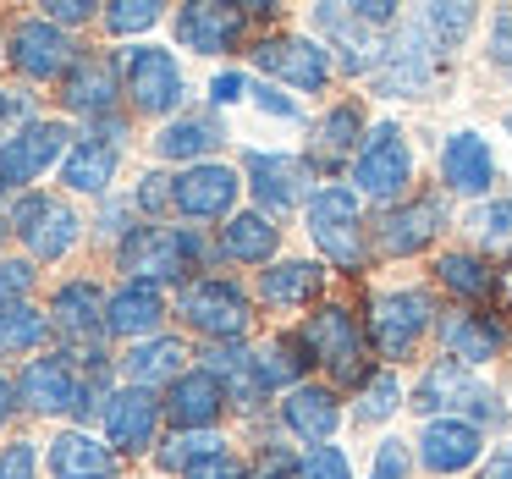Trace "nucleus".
I'll use <instances>...</instances> for the list:
<instances>
[{"label":"nucleus","instance_id":"f257e3e1","mask_svg":"<svg viewBox=\"0 0 512 479\" xmlns=\"http://www.w3.org/2000/svg\"><path fill=\"white\" fill-rule=\"evenodd\" d=\"M215 254V243L199 226H133V232L116 243V270L122 281H149V287H166V281H193V270H204Z\"/></svg>","mask_w":512,"mask_h":479},{"label":"nucleus","instance_id":"f03ea898","mask_svg":"<svg viewBox=\"0 0 512 479\" xmlns=\"http://www.w3.org/2000/svg\"><path fill=\"white\" fill-rule=\"evenodd\" d=\"M408 408L424 419H468L479 430H501L507 424V402L496 386L479 380V369L457 364V358H435L419 375V386L408 391Z\"/></svg>","mask_w":512,"mask_h":479},{"label":"nucleus","instance_id":"7ed1b4c3","mask_svg":"<svg viewBox=\"0 0 512 479\" xmlns=\"http://www.w3.org/2000/svg\"><path fill=\"white\" fill-rule=\"evenodd\" d=\"M298 336H303V347H309L314 369H325L336 391L342 386L364 391L369 386V375H375V364H369V358H375L369 353V325L358 320L347 303H320V309L298 325Z\"/></svg>","mask_w":512,"mask_h":479},{"label":"nucleus","instance_id":"20e7f679","mask_svg":"<svg viewBox=\"0 0 512 479\" xmlns=\"http://www.w3.org/2000/svg\"><path fill=\"white\" fill-rule=\"evenodd\" d=\"M309 243L320 248V259L342 276H364L369 270V226H364V199L347 182H325L303 210Z\"/></svg>","mask_w":512,"mask_h":479},{"label":"nucleus","instance_id":"39448f33","mask_svg":"<svg viewBox=\"0 0 512 479\" xmlns=\"http://www.w3.org/2000/svg\"><path fill=\"white\" fill-rule=\"evenodd\" d=\"M364 325H369V353L380 364H408L424 336L441 325V309H435L430 287H386L369 298Z\"/></svg>","mask_w":512,"mask_h":479},{"label":"nucleus","instance_id":"423d86ee","mask_svg":"<svg viewBox=\"0 0 512 479\" xmlns=\"http://www.w3.org/2000/svg\"><path fill=\"white\" fill-rule=\"evenodd\" d=\"M446 56L435 50V39L419 28V17H402L386 39V56H380V72L369 78V89L380 100H430V89L441 83Z\"/></svg>","mask_w":512,"mask_h":479},{"label":"nucleus","instance_id":"0eeeda50","mask_svg":"<svg viewBox=\"0 0 512 479\" xmlns=\"http://www.w3.org/2000/svg\"><path fill=\"white\" fill-rule=\"evenodd\" d=\"M413 144L408 133H402L397 122H375L364 138V149H358L353 160V193L369 204H380V210H391V204L413 199Z\"/></svg>","mask_w":512,"mask_h":479},{"label":"nucleus","instance_id":"6e6552de","mask_svg":"<svg viewBox=\"0 0 512 479\" xmlns=\"http://www.w3.org/2000/svg\"><path fill=\"white\" fill-rule=\"evenodd\" d=\"M116 61H122V94H127V105H133L138 116H166V122H177L182 100H188V78H182L177 56H171L166 45L138 39V45H127Z\"/></svg>","mask_w":512,"mask_h":479},{"label":"nucleus","instance_id":"1a4fd4ad","mask_svg":"<svg viewBox=\"0 0 512 479\" xmlns=\"http://www.w3.org/2000/svg\"><path fill=\"white\" fill-rule=\"evenodd\" d=\"M177 314L204 342H243L254 331V303L232 276H193L177 292Z\"/></svg>","mask_w":512,"mask_h":479},{"label":"nucleus","instance_id":"9d476101","mask_svg":"<svg viewBox=\"0 0 512 479\" xmlns=\"http://www.w3.org/2000/svg\"><path fill=\"white\" fill-rule=\"evenodd\" d=\"M6 226L17 232V243L28 248L34 265H56L78 248L83 237V215L72 210L61 193H23V199L6 210Z\"/></svg>","mask_w":512,"mask_h":479},{"label":"nucleus","instance_id":"9b49d317","mask_svg":"<svg viewBox=\"0 0 512 479\" xmlns=\"http://www.w3.org/2000/svg\"><path fill=\"white\" fill-rule=\"evenodd\" d=\"M446 226H452V204H446L441 188H430V193H413V199L380 210L375 226H369V237H375V254L413 259V254H424V248L441 243Z\"/></svg>","mask_w":512,"mask_h":479},{"label":"nucleus","instance_id":"f8f14e48","mask_svg":"<svg viewBox=\"0 0 512 479\" xmlns=\"http://www.w3.org/2000/svg\"><path fill=\"white\" fill-rule=\"evenodd\" d=\"M243 188L254 193V210H265L270 221L292 210H309L314 188V166L303 155H281V149H248L243 155Z\"/></svg>","mask_w":512,"mask_h":479},{"label":"nucleus","instance_id":"ddd939ff","mask_svg":"<svg viewBox=\"0 0 512 479\" xmlns=\"http://www.w3.org/2000/svg\"><path fill=\"white\" fill-rule=\"evenodd\" d=\"M72 127L61 116H34L28 127H17L6 144H0V188L6 193H34V182L45 177L50 166L72 155Z\"/></svg>","mask_w":512,"mask_h":479},{"label":"nucleus","instance_id":"4468645a","mask_svg":"<svg viewBox=\"0 0 512 479\" xmlns=\"http://www.w3.org/2000/svg\"><path fill=\"white\" fill-rule=\"evenodd\" d=\"M314 39L331 50L336 72L347 78H375L380 72V56H386V28H375L358 6H314Z\"/></svg>","mask_w":512,"mask_h":479},{"label":"nucleus","instance_id":"2eb2a0df","mask_svg":"<svg viewBox=\"0 0 512 479\" xmlns=\"http://www.w3.org/2000/svg\"><path fill=\"white\" fill-rule=\"evenodd\" d=\"M254 67L265 72V83H287L298 94H325L336 61L314 34H259L254 39Z\"/></svg>","mask_w":512,"mask_h":479},{"label":"nucleus","instance_id":"dca6fc26","mask_svg":"<svg viewBox=\"0 0 512 479\" xmlns=\"http://www.w3.org/2000/svg\"><path fill=\"white\" fill-rule=\"evenodd\" d=\"M83 61L78 39L67 28H56L50 17H23L12 28V67L28 83H67V72Z\"/></svg>","mask_w":512,"mask_h":479},{"label":"nucleus","instance_id":"f3484780","mask_svg":"<svg viewBox=\"0 0 512 479\" xmlns=\"http://www.w3.org/2000/svg\"><path fill=\"white\" fill-rule=\"evenodd\" d=\"M435 336H441V353L457 358V364H468V369L496 364L512 347V325H507V314H496V309H452V314H441Z\"/></svg>","mask_w":512,"mask_h":479},{"label":"nucleus","instance_id":"a211bd4d","mask_svg":"<svg viewBox=\"0 0 512 479\" xmlns=\"http://www.w3.org/2000/svg\"><path fill=\"white\" fill-rule=\"evenodd\" d=\"M237 193H243V171L226 166V160H204V166L177 171L171 215H182V221H232Z\"/></svg>","mask_w":512,"mask_h":479},{"label":"nucleus","instance_id":"6ab92c4d","mask_svg":"<svg viewBox=\"0 0 512 479\" xmlns=\"http://www.w3.org/2000/svg\"><path fill=\"white\" fill-rule=\"evenodd\" d=\"M413 463L435 479H457L474 463H485V430L468 419H424L419 441H413Z\"/></svg>","mask_w":512,"mask_h":479},{"label":"nucleus","instance_id":"aec40b11","mask_svg":"<svg viewBox=\"0 0 512 479\" xmlns=\"http://www.w3.org/2000/svg\"><path fill=\"white\" fill-rule=\"evenodd\" d=\"M160 413H166V397H155V391L144 386H116L111 397H105V441H111L116 457H138L155 446L160 435Z\"/></svg>","mask_w":512,"mask_h":479},{"label":"nucleus","instance_id":"412c9836","mask_svg":"<svg viewBox=\"0 0 512 479\" xmlns=\"http://www.w3.org/2000/svg\"><path fill=\"white\" fill-rule=\"evenodd\" d=\"M496 149L485 144V133H474V127H457V133L441 138V193H452V199H490V188H496Z\"/></svg>","mask_w":512,"mask_h":479},{"label":"nucleus","instance_id":"4be33fe9","mask_svg":"<svg viewBox=\"0 0 512 479\" xmlns=\"http://www.w3.org/2000/svg\"><path fill=\"white\" fill-rule=\"evenodd\" d=\"M105 298H111V292H100V281H89V276H72V281H61V287L50 292V325H56V336L67 342V353L100 347Z\"/></svg>","mask_w":512,"mask_h":479},{"label":"nucleus","instance_id":"5701e85b","mask_svg":"<svg viewBox=\"0 0 512 479\" xmlns=\"http://www.w3.org/2000/svg\"><path fill=\"white\" fill-rule=\"evenodd\" d=\"M364 138H369L364 105H358V100H336L331 111H320V122L309 127V149H303V160H309L314 171H325V177H336L342 166L353 171Z\"/></svg>","mask_w":512,"mask_h":479},{"label":"nucleus","instance_id":"b1692460","mask_svg":"<svg viewBox=\"0 0 512 479\" xmlns=\"http://www.w3.org/2000/svg\"><path fill=\"white\" fill-rule=\"evenodd\" d=\"M122 61L116 56H83L78 67L67 72V83H61V111L83 116V122H105V116H122L116 105H122Z\"/></svg>","mask_w":512,"mask_h":479},{"label":"nucleus","instance_id":"393cba45","mask_svg":"<svg viewBox=\"0 0 512 479\" xmlns=\"http://www.w3.org/2000/svg\"><path fill=\"white\" fill-rule=\"evenodd\" d=\"M276 419H281V430H287L292 441L325 446L336 430H342L347 408H342V391H336V386H320V380H309V386L287 391V397L276 402Z\"/></svg>","mask_w":512,"mask_h":479},{"label":"nucleus","instance_id":"a878e982","mask_svg":"<svg viewBox=\"0 0 512 479\" xmlns=\"http://www.w3.org/2000/svg\"><path fill=\"white\" fill-rule=\"evenodd\" d=\"M177 45L199 50V56H226L248 39V6H215V0H199V6H182L177 12Z\"/></svg>","mask_w":512,"mask_h":479},{"label":"nucleus","instance_id":"bb28decb","mask_svg":"<svg viewBox=\"0 0 512 479\" xmlns=\"http://www.w3.org/2000/svg\"><path fill=\"white\" fill-rule=\"evenodd\" d=\"M166 292L149 287V281H122V287L105 298V336L111 342H149V336H166Z\"/></svg>","mask_w":512,"mask_h":479},{"label":"nucleus","instance_id":"cd10ccee","mask_svg":"<svg viewBox=\"0 0 512 479\" xmlns=\"http://www.w3.org/2000/svg\"><path fill=\"white\" fill-rule=\"evenodd\" d=\"M188 369H193V353L182 336H149V342H133L116 358L122 386H144V391H171Z\"/></svg>","mask_w":512,"mask_h":479},{"label":"nucleus","instance_id":"c85d7f7f","mask_svg":"<svg viewBox=\"0 0 512 479\" xmlns=\"http://www.w3.org/2000/svg\"><path fill=\"white\" fill-rule=\"evenodd\" d=\"M199 369H210L215 380L226 386V402H232V413H243V419H254L259 408H265V380H259V364H254V347L243 342H210L199 353Z\"/></svg>","mask_w":512,"mask_h":479},{"label":"nucleus","instance_id":"c756f323","mask_svg":"<svg viewBox=\"0 0 512 479\" xmlns=\"http://www.w3.org/2000/svg\"><path fill=\"white\" fill-rule=\"evenodd\" d=\"M226 413H232V402H226V386L210 369H188V375L166 391L171 430H221Z\"/></svg>","mask_w":512,"mask_h":479},{"label":"nucleus","instance_id":"7c9ffc66","mask_svg":"<svg viewBox=\"0 0 512 479\" xmlns=\"http://www.w3.org/2000/svg\"><path fill=\"white\" fill-rule=\"evenodd\" d=\"M325 276L331 270L320 259H276V265L259 270V303L276 314H292V309H320V292H325Z\"/></svg>","mask_w":512,"mask_h":479},{"label":"nucleus","instance_id":"2f4dec72","mask_svg":"<svg viewBox=\"0 0 512 479\" xmlns=\"http://www.w3.org/2000/svg\"><path fill=\"white\" fill-rule=\"evenodd\" d=\"M45 468H50V479H122V457L111 452V441L89 435L83 424L78 430H61L50 441Z\"/></svg>","mask_w":512,"mask_h":479},{"label":"nucleus","instance_id":"473e14b6","mask_svg":"<svg viewBox=\"0 0 512 479\" xmlns=\"http://www.w3.org/2000/svg\"><path fill=\"white\" fill-rule=\"evenodd\" d=\"M276 248H281V226L265 210H237L215 237V254L226 265H276Z\"/></svg>","mask_w":512,"mask_h":479},{"label":"nucleus","instance_id":"72a5a7b5","mask_svg":"<svg viewBox=\"0 0 512 479\" xmlns=\"http://www.w3.org/2000/svg\"><path fill=\"white\" fill-rule=\"evenodd\" d=\"M116 171H122V149L83 133L78 144H72V155L61 160V188H67V193H89V199H111Z\"/></svg>","mask_w":512,"mask_h":479},{"label":"nucleus","instance_id":"f704fd0d","mask_svg":"<svg viewBox=\"0 0 512 479\" xmlns=\"http://www.w3.org/2000/svg\"><path fill=\"white\" fill-rule=\"evenodd\" d=\"M221 144H226V127L215 122V116H177V122H166L155 133V155L160 160H177L182 171L215 160V149H221Z\"/></svg>","mask_w":512,"mask_h":479},{"label":"nucleus","instance_id":"c9c22d12","mask_svg":"<svg viewBox=\"0 0 512 479\" xmlns=\"http://www.w3.org/2000/svg\"><path fill=\"white\" fill-rule=\"evenodd\" d=\"M435 281H441L463 309H485V298L496 292L501 276L490 270V259L479 254V248H446V254H435Z\"/></svg>","mask_w":512,"mask_h":479},{"label":"nucleus","instance_id":"e433bc0d","mask_svg":"<svg viewBox=\"0 0 512 479\" xmlns=\"http://www.w3.org/2000/svg\"><path fill=\"white\" fill-rule=\"evenodd\" d=\"M254 364H259L265 391H281V397H287V391L309 386L314 358H309V347H303L298 331H276V336H265V342L254 347Z\"/></svg>","mask_w":512,"mask_h":479},{"label":"nucleus","instance_id":"4c0bfd02","mask_svg":"<svg viewBox=\"0 0 512 479\" xmlns=\"http://www.w3.org/2000/svg\"><path fill=\"white\" fill-rule=\"evenodd\" d=\"M56 336L50 325V309H34V303H0V358H28Z\"/></svg>","mask_w":512,"mask_h":479},{"label":"nucleus","instance_id":"58836bf2","mask_svg":"<svg viewBox=\"0 0 512 479\" xmlns=\"http://www.w3.org/2000/svg\"><path fill=\"white\" fill-rule=\"evenodd\" d=\"M408 408V391H402V380H397V369H375L369 375V386L364 391H353V424H386V419H397V413Z\"/></svg>","mask_w":512,"mask_h":479},{"label":"nucleus","instance_id":"ea45409f","mask_svg":"<svg viewBox=\"0 0 512 479\" xmlns=\"http://www.w3.org/2000/svg\"><path fill=\"white\" fill-rule=\"evenodd\" d=\"M215 452H232L221 430H171L166 441H160L155 463L166 468V474H188L193 463H204V457H215Z\"/></svg>","mask_w":512,"mask_h":479},{"label":"nucleus","instance_id":"a19ab883","mask_svg":"<svg viewBox=\"0 0 512 479\" xmlns=\"http://www.w3.org/2000/svg\"><path fill=\"white\" fill-rule=\"evenodd\" d=\"M419 28L435 39V50H441V56H457V50L468 45V34L479 28V12H474V6H424Z\"/></svg>","mask_w":512,"mask_h":479},{"label":"nucleus","instance_id":"79ce46f5","mask_svg":"<svg viewBox=\"0 0 512 479\" xmlns=\"http://www.w3.org/2000/svg\"><path fill=\"white\" fill-rule=\"evenodd\" d=\"M468 237L479 254H512V199H485L468 210Z\"/></svg>","mask_w":512,"mask_h":479},{"label":"nucleus","instance_id":"37998d69","mask_svg":"<svg viewBox=\"0 0 512 479\" xmlns=\"http://www.w3.org/2000/svg\"><path fill=\"white\" fill-rule=\"evenodd\" d=\"M160 17H166V12H160V0H111V6L100 12V23H105V34H111V39H133V45H138V34H149Z\"/></svg>","mask_w":512,"mask_h":479},{"label":"nucleus","instance_id":"c03bdc74","mask_svg":"<svg viewBox=\"0 0 512 479\" xmlns=\"http://www.w3.org/2000/svg\"><path fill=\"white\" fill-rule=\"evenodd\" d=\"M292 479H353V457L342 452V446H309V452H298V474Z\"/></svg>","mask_w":512,"mask_h":479},{"label":"nucleus","instance_id":"a18cd8bd","mask_svg":"<svg viewBox=\"0 0 512 479\" xmlns=\"http://www.w3.org/2000/svg\"><path fill=\"white\" fill-rule=\"evenodd\" d=\"M39 287L34 259H0V303H28Z\"/></svg>","mask_w":512,"mask_h":479},{"label":"nucleus","instance_id":"49530a36","mask_svg":"<svg viewBox=\"0 0 512 479\" xmlns=\"http://www.w3.org/2000/svg\"><path fill=\"white\" fill-rule=\"evenodd\" d=\"M171 199H177V177H171V171H144V177H138L133 204H138L144 215H166Z\"/></svg>","mask_w":512,"mask_h":479},{"label":"nucleus","instance_id":"de8ad7c7","mask_svg":"<svg viewBox=\"0 0 512 479\" xmlns=\"http://www.w3.org/2000/svg\"><path fill=\"white\" fill-rule=\"evenodd\" d=\"M413 474V452L402 435H386V441L375 446V463H369V479H408Z\"/></svg>","mask_w":512,"mask_h":479},{"label":"nucleus","instance_id":"09e8293b","mask_svg":"<svg viewBox=\"0 0 512 479\" xmlns=\"http://www.w3.org/2000/svg\"><path fill=\"white\" fill-rule=\"evenodd\" d=\"M28 122H34V94L28 89H0V144Z\"/></svg>","mask_w":512,"mask_h":479},{"label":"nucleus","instance_id":"8fccbe9b","mask_svg":"<svg viewBox=\"0 0 512 479\" xmlns=\"http://www.w3.org/2000/svg\"><path fill=\"white\" fill-rule=\"evenodd\" d=\"M0 479H39V446L34 441L0 446Z\"/></svg>","mask_w":512,"mask_h":479},{"label":"nucleus","instance_id":"3c124183","mask_svg":"<svg viewBox=\"0 0 512 479\" xmlns=\"http://www.w3.org/2000/svg\"><path fill=\"white\" fill-rule=\"evenodd\" d=\"M485 61L496 72H512V12L490 17V34H485Z\"/></svg>","mask_w":512,"mask_h":479},{"label":"nucleus","instance_id":"603ef678","mask_svg":"<svg viewBox=\"0 0 512 479\" xmlns=\"http://www.w3.org/2000/svg\"><path fill=\"white\" fill-rule=\"evenodd\" d=\"M133 199H100V221H94V237H105V243H122L127 232H133Z\"/></svg>","mask_w":512,"mask_h":479},{"label":"nucleus","instance_id":"864d4df0","mask_svg":"<svg viewBox=\"0 0 512 479\" xmlns=\"http://www.w3.org/2000/svg\"><path fill=\"white\" fill-rule=\"evenodd\" d=\"M182 479H248V468L237 452H215V457H204V463H193Z\"/></svg>","mask_w":512,"mask_h":479},{"label":"nucleus","instance_id":"5fc2aeb1","mask_svg":"<svg viewBox=\"0 0 512 479\" xmlns=\"http://www.w3.org/2000/svg\"><path fill=\"white\" fill-rule=\"evenodd\" d=\"M254 105H259L265 116H276V122H303L298 100H287V94H281L276 83H259V89H254Z\"/></svg>","mask_w":512,"mask_h":479},{"label":"nucleus","instance_id":"6e6d98bb","mask_svg":"<svg viewBox=\"0 0 512 479\" xmlns=\"http://www.w3.org/2000/svg\"><path fill=\"white\" fill-rule=\"evenodd\" d=\"M243 94H254V89H248V78H243V72H215V78H210V105H215V111L237 105Z\"/></svg>","mask_w":512,"mask_h":479},{"label":"nucleus","instance_id":"4d7b16f0","mask_svg":"<svg viewBox=\"0 0 512 479\" xmlns=\"http://www.w3.org/2000/svg\"><path fill=\"white\" fill-rule=\"evenodd\" d=\"M45 17H50L56 28H67V34H72V28H83V23L94 17V6H89V0H50Z\"/></svg>","mask_w":512,"mask_h":479},{"label":"nucleus","instance_id":"13d9d810","mask_svg":"<svg viewBox=\"0 0 512 479\" xmlns=\"http://www.w3.org/2000/svg\"><path fill=\"white\" fill-rule=\"evenodd\" d=\"M485 479H512V441L485 457Z\"/></svg>","mask_w":512,"mask_h":479},{"label":"nucleus","instance_id":"bf43d9fd","mask_svg":"<svg viewBox=\"0 0 512 479\" xmlns=\"http://www.w3.org/2000/svg\"><path fill=\"white\" fill-rule=\"evenodd\" d=\"M12 413H17V380H6V375H0V430L12 424Z\"/></svg>","mask_w":512,"mask_h":479},{"label":"nucleus","instance_id":"052dcab7","mask_svg":"<svg viewBox=\"0 0 512 479\" xmlns=\"http://www.w3.org/2000/svg\"><path fill=\"white\" fill-rule=\"evenodd\" d=\"M496 292H501V309H507V314H512V265H507V270H501V281H496Z\"/></svg>","mask_w":512,"mask_h":479},{"label":"nucleus","instance_id":"680f3d73","mask_svg":"<svg viewBox=\"0 0 512 479\" xmlns=\"http://www.w3.org/2000/svg\"><path fill=\"white\" fill-rule=\"evenodd\" d=\"M0 61H12V34L0 28Z\"/></svg>","mask_w":512,"mask_h":479},{"label":"nucleus","instance_id":"e2e57ef3","mask_svg":"<svg viewBox=\"0 0 512 479\" xmlns=\"http://www.w3.org/2000/svg\"><path fill=\"white\" fill-rule=\"evenodd\" d=\"M501 127H507V138H512V111H507V116H501Z\"/></svg>","mask_w":512,"mask_h":479},{"label":"nucleus","instance_id":"0e129e2a","mask_svg":"<svg viewBox=\"0 0 512 479\" xmlns=\"http://www.w3.org/2000/svg\"><path fill=\"white\" fill-rule=\"evenodd\" d=\"M0 243H6V226H0Z\"/></svg>","mask_w":512,"mask_h":479},{"label":"nucleus","instance_id":"69168bd1","mask_svg":"<svg viewBox=\"0 0 512 479\" xmlns=\"http://www.w3.org/2000/svg\"><path fill=\"white\" fill-rule=\"evenodd\" d=\"M0 199H6V188H0Z\"/></svg>","mask_w":512,"mask_h":479}]
</instances>
